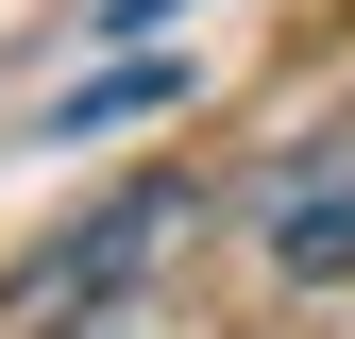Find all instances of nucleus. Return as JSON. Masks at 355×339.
Here are the masks:
<instances>
[{"instance_id":"nucleus-1","label":"nucleus","mask_w":355,"mask_h":339,"mask_svg":"<svg viewBox=\"0 0 355 339\" xmlns=\"http://www.w3.org/2000/svg\"><path fill=\"white\" fill-rule=\"evenodd\" d=\"M169 238H187V187H119L102 221H68V238L17 272V306H34V322H119V306H136V254H169Z\"/></svg>"},{"instance_id":"nucleus-5","label":"nucleus","mask_w":355,"mask_h":339,"mask_svg":"<svg viewBox=\"0 0 355 339\" xmlns=\"http://www.w3.org/2000/svg\"><path fill=\"white\" fill-rule=\"evenodd\" d=\"M34 339H136V322H34Z\"/></svg>"},{"instance_id":"nucleus-3","label":"nucleus","mask_w":355,"mask_h":339,"mask_svg":"<svg viewBox=\"0 0 355 339\" xmlns=\"http://www.w3.org/2000/svg\"><path fill=\"white\" fill-rule=\"evenodd\" d=\"M169 85H187V68H119V85H85V102H68V136H102V119H136V102H169Z\"/></svg>"},{"instance_id":"nucleus-4","label":"nucleus","mask_w":355,"mask_h":339,"mask_svg":"<svg viewBox=\"0 0 355 339\" xmlns=\"http://www.w3.org/2000/svg\"><path fill=\"white\" fill-rule=\"evenodd\" d=\"M169 17H187V0H102V34H169Z\"/></svg>"},{"instance_id":"nucleus-2","label":"nucleus","mask_w":355,"mask_h":339,"mask_svg":"<svg viewBox=\"0 0 355 339\" xmlns=\"http://www.w3.org/2000/svg\"><path fill=\"white\" fill-rule=\"evenodd\" d=\"M254 254H271V272H304V288L355 272V119H322L304 153L254 170Z\"/></svg>"}]
</instances>
